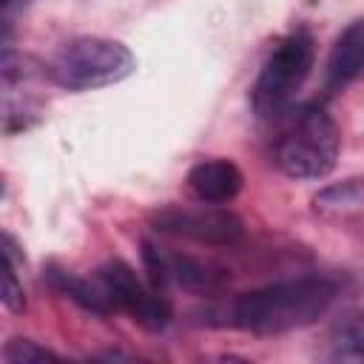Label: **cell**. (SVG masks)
I'll use <instances>...</instances> for the list:
<instances>
[{
    "mask_svg": "<svg viewBox=\"0 0 364 364\" xmlns=\"http://www.w3.org/2000/svg\"><path fill=\"white\" fill-rule=\"evenodd\" d=\"M336 301L330 279H290L250 293L230 304V324L256 336H279L318 321Z\"/></svg>",
    "mask_w": 364,
    "mask_h": 364,
    "instance_id": "obj_1",
    "label": "cell"
},
{
    "mask_svg": "<svg viewBox=\"0 0 364 364\" xmlns=\"http://www.w3.org/2000/svg\"><path fill=\"white\" fill-rule=\"evenodd\" d=\"M341 134L336 119L321 105H299L282 114L273 162L282 173L293 179H321L336 168Z\"/></svg>",
    "mask_w": 364,
    "mask_h": 364,
    "instance_id": "obj_2",
    "label": "cell"
},
{
    "mask_svg": "<svg viewBox=\"0 0 364 364\" xmlns=\"http://www.w3.org/2000/svg\"><path fill=\"white\" fill-rule=\"evenodd\" d=\"M136 68L128 46L108 37H77L63 43L46 63L54 85L68 91H94L125 80Z\"/></svg>",
    "mask_w": 364,
    "mask_h": 364,
    "instance_id": "obj_3",
    "label": "cell"
},
{
    "mask_svg": "<svg viewBox=\"0 0 364 364\" xmlns=\"http://www.w3.org/2000/svg\"><path fill=\"white\" fill-rule=\"evenodd\" d=\"M313 57H316V43L313 34L307 28H296L290 31L267 57V63L262 65L256 82H253V111L259 117H282L296 91L304 85V80L310 77L313 68Z\"/></svg>",
    "mask_w": 364,
    "mask_h": 364,
    "instance_id": "obj_4",
    "label": "cell"
},
{
    "mask_svg": "<svg viewBox=\"0 0 364 364\" xmlns=\"http://www.w3.org/2000/svg\"><path fill=\"white\" fill-rule=\"evenodd\" d=\"M154 228L168 236H182L199 245H236L245 236L242 219L216 205V202H202V205H165L151 216Z\"/></svg>",
    "mask_w": 364,
    "mask_h": 364,
    "instance_id": "obj_5",
    "label": "cell"
},
{
    "mask_svg": "<svg viewBox=\"0 0 364 364\" xmlns=\"http://www.w3.org/2000/svg\"><path fill=\"white\" fill-rule=\"evenodd\" d=\"M100 284L108 293L111 304L119 307L122 313H128L142 330L148 333H159L168 327L171 321V301L165 296H159L156 287H148L131 264H125L122 259H111L105 262L100 270Z\"/></svg>",
    "mask_w": 364,
    "mask_h": 364,
    "instance_id": "obj_6",
    "label": "cell"
},
{
    "mask_svg": "<svg viewBox=\"0 0 364 364\" xmlns=\"http://www.w3.org/2000/svg\"><path fill=\"white\" fill-rule=\"evenodd\" d=\"M361 77H364V17L350 23L341 31V37L336 40V46L327 57L324 88L330 94H336Z\"/></svg>",
    "mask_w": 364,
    "mask_h": 364,
    "instance_id": "obj_7",
    "label": "cell"
},
{
    "mask_svg": "<svg viewBox=\"0 0 364 364\" xmlns=\"http://www.w3.org/2000/svg\"><path fill=\"white\" fill-rule=\"evenodd\" d=\"M245 185V176L236 162L230 159H205L191 168L188 173V188L199 202H216L225 205L239 196Z\"/></svg>",
    "mask_w": 364,
    "mask_h": 364,
    "instance_id": "obj_8",
    "label": "cell"
},
{
    "mask_svg": "<svg viewBox=\"0 0 364 364\" xmlns=\"http://www.w3.org/2000/svg\"><path fill=\"white\" fill-rule=\"evenodd\" d=\"M46 276H48V282H51V287H54L57 293H63L65 299L77 301L82 310L97 313V316L111 313L114 304H111L108 293L102 290V284L94 287V284H88L85 279H80V276H74V273H68V270H60V267H48Z\"/></svg>",
    "mask_w": 364,
    "mask_h": 364,
    "instance_id": "obj_9",
    "label": "cell"
},
{
    "mask_svg": "<svg viewBox=\"0 0 364 364\" xmlns=\"http://www.w3.org/2000/svg\"><path fill=\"white\" fill-rule=\"evenodd\" d=\"M3 358L9 364H40V361H60L57 353H51L48 347H40L31 338H11L3 347Z\"/></svg>",
    "mask_w": 364,
    "mask_h": 364,
    "instance_id": "obj_10",
    "label": "cell"
},
{
    "mask_svg": "<svg viewBox=\"0 0 364 364\" xmlns=\"http://www.w3.org/2000/svg\"><path fill=\"white\" fill-rule=\"evenodd\" d=\"M3 304L11 313L26 310V299H23V287L17 284V276H14V256L11 253H3Z\"/></svg>",
    "mask_w": 364,
    "mask_h": 364,
    "instance_id": "obj_11",
    "label": "cell"
},
{
    "mask_svg": "<svg viewBox=\"0 0 364 364\" xmlns=\"http://www.w3.org/2000/svg\"><path fill=\"white\" fill-rule=\"evenodd\" d=\"M338 347L341 353L347 355H355V358H364V316H355L350 318L341 333H338Z\"/></svg>",
    "mask_w": 364,
    "mask_h": 364,
    "instance_id": "obj_12",
    "label": "cell"
},
{
    "mask_svg": "<svg viewBox=\"0 0 364 364\" xmlns=\"http://www.w3.org/2000/svg\"><path fill=\"white\" fill-rule=\"evenodd\" d=\"M14 3H17V0H3V9H6V11H9V9H11V6H14Z\"/></svg>",
    "mask_w": 364,
    "mask_h": 364,
    "instance_id": "obj_13",
    "label": "cell"
}]
</instances>
